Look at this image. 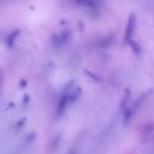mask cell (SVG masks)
I'll list each match as a JSON object with an SVG mask.
<instances>
[{"label":"cell","mask_w":154,"mask_h":154,"mask_svg":"<svg viewBox=\"0 0 154 154\" xmlns=\"http://www.w3.org/2000/svg\"><path fill=\"white\" fill-rule=\"evenodd\" d=\"M136 23V16L134 13H131L128 17V22L126 24L125 34H124V42L129 43L131 40V37L134 32Z\"/></svg>","instance_id":"cell-1"},{"label":"cell","mask_w":154,"mask_h":154,"mask_svg":"<svg viewBox=\"0 0 154 154\" xmlns=\"http://www.w3.org/2000/svg\"><path fill=\"white\" fill-rule=\"evenodd\" d=\"M20 32V31L19 29L14 30L12 32H11L7 38V45L8 47L11 48L13 46L14 41L15 40V38L17 37V36L19 35Z\"/></svg>","instance_id":"cell-2"},{"label":"cell","mask_w":154,"mask_h":154,"mask_svg":"<svg viewBox=\"0 0 154 154\" xmlns=\"http://www.w3.org/2000/svg\"><path fill=\"white\" fill-rule=\"evenodd\" d=\"M129 44L131 45L134 54H135L136 55H139L141 52V48H140L139 44L137 42H136L135 41H134L132 40L129 42Z\"/></svg>","instance_id":"cell-3"},{"label":"cell","mask_w":154,"mask_h":154,"mask_svg":"<svg viewBox=\"0 0 154 154\" xmlns=\"http://www.w3.org/2000/svg\"><path fill=\"white\" fill-rule=\"evenodd\" d=\"M69 32H64L63 33H61L60 35H57V37H55V42L57 43H58V44H60L62 42H64L67 38L69 37Z\"/></svg>","instance_id":"cell-4"},{"label":"cell","mask_w":154,"mask_h":154,"mask_svg":"<svg viewBox=\"0 0 154 154\" xmlns=\"http://www.w3.org/2000/svg\"><path fill=\"white\" fill-rule=\"evenodd\" d=\"M85 73L86 75L88 76V77H90L91 79H94V80H97V76H96L95 75H94L93 73H91V72H89V71H88V70H87V71L85 70Z\"/></svg>","instance_id":"cell-5"}]
</instances>
